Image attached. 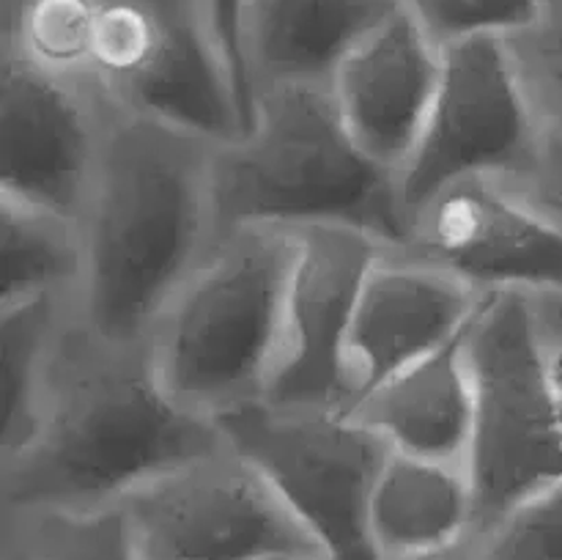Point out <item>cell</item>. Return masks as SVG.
I'll return each mask as SVG.
<instances>
[{"instance_id":"4316f807","label":"cell","mask_w":562,"mask_h":560,"mask_svg":"<svg viewBox=\"0 0 562 560\" xmlns=\"http://www.w3.org/2000/svg\"><path fill=\"white\" fill-rule=\"evenodd\" d=\"M283 560H316V558H283Z\"/></svg>"},{"instance_id":"603a6c76","label":"cell","mask_w":562,"mask_h":560,"mask_svg":"<svg viewBox=\"0 0 562 560\" xmlns=\"http://www.w3.org/2000/svg\"><path fill=\"white\" fill-rule=\"evenodd\" d=\"M481 541L486 560H562V481Z\"/></svg>"},{"instance_id":"8fae6325","label":"cell","mask_w":562,"mask_h":560,"mask_svg":"<svg viewBox=\"0 0 562 560\" xmlns=\"http://www.w3.org/2000/svg\"><path fill=\"white\" fill-rule=\"evenodd\" d=\"M108 119L110 104L91 86L0 53V198L77 223Z\"/></svg>"},{"instance_id":"2e32d148","label":"cell","mask_w":562,"mask_h":560,"mask_svg":"<svg viewBox=\"0 0 562 560\" xmlns=\"http://www.w3.org/2000/svg\"><path fill=\"white\" fill-rule=\"evenodd\" d=\"M351 412L393 453L467 464L475 432L467 333L373 388Z\"/></svg>"},{"instance_id":"484cf974","label":"cell","mask_w":562,"mask_h":560,"mask_svg":"<svg viewBox=\"0 0 562 560\" xmlns=\"http://www.w3.org/2000/svg\"><path fill=\"white\" fill-rule=\"evenodd\" d=\"M393 560H486V558H483L481 536H477V533H472V536L459 538V541H453V544H445V547L401 555V558H393Z\"/></svg>"},{"instance_id":"ac0fdd59","label":"cell","mask_w":562,"mask_h":560,"mask_svg":"<svg viewBox=\"0 0 562 560\" xmlns=\"http://www.w3.org/2000/svg\"><path fill=\"white\" fill-rule=\"evenodd\" d=\"M0 307L75 300L82 283V239L75 220L0 198Z\"/></svg>"},{"instance_id":"7a4b0ae2","label":"cell","mask_w":562,"mask_h":560,"mask_svg":"<svg viewBox=\"0 0 562 560\" xmlns=\"http://www.w3.org/2000/svg\"><path fill=\"white\" fill-rule=\"evenodd\" d=\"M214 141L110 108L77 217L82 283L75 316L115 344H146L154 318L214 242Z\"/></svg>"},{"instance_id":"7402d4cb","label":"cell","mask_w":562,"mask_h":560,"mask_svg":"<svg viewBox=\"0 0 562 560\" xmlns=\"http://www.w3.org/2000/svg\"><path fill=\"white\" fill-rule=\"evenodd\" d=\"M508 44L538 119L562 132V0H547L541 20Z\"/></svg>"},{"instance_id":"30bf717a","label":"cell","mask_w":562,"mask_h":560,"mask_svg":"<svg viewBox=\"0 0 562 560\" xmlns=\"http://www.w3.org/2000/svg\"><path fill=\"white\" fill-rule=\"evenodd\" d=\"M401 247L481 296L562 300V223L505 181L445 187L409 214Z\"/></svg>"},{"instance_id":"52a82bcc","label":"cell","mask_w":562,"mask_h":560,"mask_svg":"<svg viewBox=\"0 0 562 560\" xmlns=\"http://www.w3.org/2000/svg\"><path fill=\"white\" fill-rule=\"evenodd\" d=\"M322 549L324 560H382L368 511L390 448L346 406L252 401L217 421Z\"/></svg>"},{"instance_id":"e0dca14e","label":"cell","mask_w":562,"mask_h":560,"mask_svg":"<svg viewBox=\"0 0 562 560\" xmlns=\"http://www.w3.org/2000/svg\"><path fill=\"white\" fill-rule=\"evenodd\" d=\"M368 527L382 560L472 536L477 525L470 470L390 450L373 486Z\"/></svg>"},{"instance_id":"3957f363","label":"cell","mask_w":562,"mask_h":560,"mask_svg":"<svg viewBox=\"0 0 562 560\" xmlns=\"http://www.w3.org/2000/svg\"><path fill=\"white\" fill-rule=\"evenodd\" d=\"M214 231L349 225L401 247L406 214L395 173L362 152L327 86L252 99L245 132L212 152Z\"/></svg>"},{"instance_id":"5bb4252c","label":"cell","mask_w":562,"mask_h":560,"mask_svg":"<svg viewBox=\"0 0 562 560\" xmlns=\"http://www.w3.org/2000/svg\"><path fill=\"white\" fill-rule=\"evenodd\" d=\"M442 66L445 49L398 3L329 77L327 88L351 137L393 173L406 163L426 124Z\"/></svg>"},{"instance_id":"277c9868","label":"cell","mask_w":562,"mask_h":560,"mask_svg":"<svg viewBox=\"0 0 562 560\" xmlns=\"http://www.w3.org/2000/svg\"><path fill=\"white\" fill-rule=\"evenodd\" d=\"M294 236L245 225L214 236L146 335L165 388L220 421L261 401L283 327Z\"/></svg>"},{"instance_id":"cb8c5ba5","label":"cell","mask_w":562,"mask_h":560,"mask_svg":"<svg viewBox=\"0 0 562 560\" xmlns=\"http://www.w3.org/2000/svg\"><path fill=\"white\" fill-rule=\"evenodd\" d=\"M519 195L536 203L538 209L562 223V132H543L541 148L527 168V173L516 181H505Z\"/></svg>"},{"instance_id":"7c38bea8","label":"cell","mask_w":562,"mask_h":560,"mask_svg":"<svg viewBox=\"0 0 562 560\" xmlns=\"http://www.w3.org/2000/svg\"><path fill=\"white\" fill-rule=\"evenodd\" d=\"M291 236L283 327L263 399L346 406L344 346L357 294L373 258L390 245L349 225H305Z\"/></svg>"},{"instance_id":"d6986e66","label":"cell","mask_w":562,"mask_h":560,"mask_svg":"<svg viewBox=\"0 0 562 560\" xmlns=\"http://www.w3.org/2000/svg\"><path fill=\"white\" fill-rule=\"evenodd\" d=\"M75 300H33L0 307L3 344V437L0 453L20 448L31 434L42 406L55 344Z\"/></svg>"},{"instance_id":"ba28073f","label":"cell","mask_w":562,"mask_h":560,"mask_svg":"<svg viewBox=\"0 0 562 560\" xmlns=\"http://www.w3.org/2000/svg\"><path fill=\"white\" fill-rule=\"evenodd\" d=\"M510 44L472 38L445 47L439 91L409 157L395 173L406 220L445 187L467 179L516 181L543 141Z\"/></svg>"},{"instance_id":"44dd1931","label":"cell","mask_w":562,"mask_h":560,"mask_svg":"<svg viewBox=\"0 0 562 560\" xmlns=\"http://www.w3.org/2000/svg\"><path fill=\"white\" fill-rule=\"evenodd\" d=\"M439 44L516 38L543 16L547 0H398Z\"/></svg>"},{"instance_id":"9a60e30c","label":"cell","mask_w":562,"mask_h":560,"mask_svg":"<svg viewBox=\"0 0 562 560\" xmlns=\"http://www.w3.org/2000/svg\"><path fill=\"white\" fill-rule=\"evenodd\" d=\"M398 0H245L247 102L285 86H329L340 60Z\"/></svg>"},{"instance_id":"9c48e42d","label":"cell","mask_w":562,"mask_h":560,"mask_svg":"<svg viewBox=\"0 0 562 560\" xmlns=\"http://www.w3.org/2000/svg\"><path fill=\"white\" fill-rule=\"evenodd\" d=\"M140 560H324L267 478L228 443L121 500Z\"/></svg>"},{"instance_id":"4fadbf2b","label":"cell","mask_w":562,"mask_h":560,"mask_svg":"<svg viewBox=\"0 0 562 560\" xmlns=\"http://www.w3.org/2000/svg\"><path fill=\"white\" fill-rule=\"evenodd\" d=\"M486 300L404 247H384L368 267L346 335V410L404 368L459 340Z\"/></svg>"},{"instance_id":"ffe728a7","label":"cell","mask_w":562,"mask_h":560,"mask_svg":"<svg viewBox=\"0 0 562 560\" xmlns=\"http://www.w3.org/2000/svg\"><path fill=\"white\" fill-rule=\"evenodd\" d=\"M9 560H140L121 505L3 508Z\"/></svg>"},{"instance_id":"6da1fadb","label":"cell","mask_w":562,"mask_h":560,"mask_svg":"<svg viewBox=\"0 0 562 560\" xmlns=\"http://www.w3.org/2000/svg\"><path fill=\"white\" fill-rule=\"evenodd\" d=\"M220 445L217 421L165 388L146 344L91 333L71 305L31 434L0 453V508L121 505Z\"/></svg>"},{"instance_id":"d4e9b609","label":"cell","mask_w":562,"mask_h":560,"mask_svg":"<svg viewBox=\"0 0 562 560\" xmlns=\"http://www.w3.org/2000/svg\"><path fill=\"white\" fill-rule=\"evenodd\" d=\"M241 5L245 0H209V11H212L214 27L223 42L225 55H228L231 66H234L236 82H239L241 99L247 108V121H250V102H247V86H245V60H241Z\"/></svg>"},{"instance_id":"8992f818","label":"cell","mask_w":562,"mask_h":560,"mask_svg":"<svg viewBox=\"0 0 562 560\" xmlns=\"http://www.w3.org/2000/svg\"><path fill=\"white\" fill-rule=\"evenodd\" d=\"M86 86L113 110L223 143L247 108L209 0H97Z\"/></svg>"},{"instance_id":"5b68a950","label":"cell","mask_w":562,"mask_h":560,"mask_svg":"<svg viewBox=\"0 0 562 560\" xmlns=\"http://www.w3.org/2000/svg\"><path fill=\"white\" fill-rule=\"evenodd\" d=\"M467 357L475 382L467 470L483 538L562 481V390L532 296H488L467 329Z\"/></svg>"}]
</instances>
